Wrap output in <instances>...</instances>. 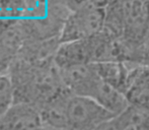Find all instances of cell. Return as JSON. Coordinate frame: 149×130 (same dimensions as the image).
Returning <instances> with one entry per match:
<instances>
[{
    "mask_svg": "<svg viewBox=\"0 0 149 130\" xmlns=\"http://www.w3.org/2000/svg\"><path fill=\"white\" fill-rule=\"evenodd\" d=\"M129 130H130V129H129Z\"/></svg>",
    "mask_w": 149,
    "mask_h": 130,
    "instance_id": "cell-19",
    "label": "cell"
},
{
    "mask_svg": "<svg viewBox=\"0 0 149 130\" xmlns=\"http://www.w3.org/2000/svg\"><path fill=\"white\" fill-rule=\"evenodd\" d=\"M41 130H44V129H43V128H42V129H41Z\"/></svg>",
    "mask_w": 149,
    "mask_h": 130,
    "instance_id": "cell-18",
    "label": "cell"
},
{
    "mask_svg": "<svg viewBox=\"0 0 149 130\" xmlns=\"http://www.w3.org/2000/svg\"><path fill=\"white\" fill-rule=\"evenodd\" d=\"M130 130H149V115L132 126Z\"/></svg>",
    "mask_w": 149,
    "mask_h": 130,
    "instance_id": "cell-16",
    "label": "cell"
},
{
    "mask_svg": "<svg viewBox=\"0 0 149 130\" xmlns=\"http://www.w3.org/2000/svg\"><path fill=\"white\" fill-rule=\"evenodd\" d=\"M88 3H90L89 0H67V4H68V7L71 10V12L87 5Z\"/></svg>",
    "mask_w": 149,
    "mask_h": 130,
    "instance_id": "cell-15",
    "label": "cell"
},
{
    "mask_svg": "<svg viewBox=\"0 0 149 130\" xmlns=\"http://www.w3.org/2000/svg\"><path fill=\"white\" fill-rule=\"evenodd\" d=\"M93 64L102 80L117 87L120 91H124L130 70V67L128 66L127 62L106 61Z\"/></svg>",
    "mask_w": 149,
    "mask_h": 130,
    "instance_id": "cell-11",
    "label": "cell"
},
{
    "mask_svg": "<svg viewBox=\"0 0 149 130\" xmlns=\"http://www.w3.org/2000/svg\"><path fill=\"white\" fill-rule=\"evenodd\" d=\"M44 130H67L65 128H53V127H47V126H43Z\"/></svg>",
    "mask_w": 149,
    "mask_h": 130,
    "instance_id": "cell-17",
    "label": "cell"
},
{
    "mask_svg": "<svg viewBox=\"0 0 149 130\" xmlns=\"http://www.w3.org/2000/svg\"><path fill=\"white\" fill-rule=\"evenodd\" d=\"M71 96L72 94L66 89L40 109L43 126L66 129L67 108Z\"/></svg>",
    "mask_w": 149,
    "mask_h": 130,
    "instance_id": "cell-10",
    "label": "cell"
},
{
    "mask_svg": "<svg viewBox=\"0 0 149 130\" xmlns=\"http://www.w3.org/2000/svg\"><path fill=\"white\" fill-rule=\"evenodd\" d=\"M24 9V0H0V20L15 22L22 20Z\"/></svg>",
    "mask_w": 149,
    "mask_h": 130,
    "instance_id": "cell-13",
    "label": "cell"
},
{
    "mask_svg": "<svg viewBox=\"0 0 149 130\" xmlns=\"http://www.w3.org/2000/svg\"><path fill=\"white\" fill-rule=\"evenodd\" d=\"M54 61L60 69L93 63L92 39L89 38L60 44L54 57Z\"/></svg>",
    "mask_w": 149,
    "mask_h": 130,
    "instance_id": "cell-7",
    "label": "cell"
},
{
    "mask_svg": "<svg viewBox=\"0 0 149 130\" xmlns=\"http://www.w3.org/2000/svg\"><path fill=\"white\" fill-rule=\"evenodd\" d=\"M14 102L12 82L7 74H0V114L5 112Z\"/></svg>",
    "mask_w": 149,
    "mask_h": 130,
    "instance_id": "cell-14",
    "label": "cell"
},
{
    "mask_svg": "<svg viewBox=\"0 0 149 130\" xmlns=\"http://www.w3.org/2000/svg\"><path fill=\"white\" fill-rule=\"evenodd\" d=\"M7 75L13 87V104H30L39 111L66 89L60 68L54 59L43 63H29L15 59Z\"/></svg>",
    "mask_w": 149,
    "mask_h": 130,
    "instance_id": "cell-1",
    "label": "cell"
},
{
    "mask_svg": "<svg viewBox=\"0 0 149 130\" xmlns=\"http://www.w3.org/2000/svg\"><path fill=\"white\" fill-rule=\"evenodd\" d=\"M106 22V9L87 5L72 11L67 17L60 35V43L92 38L102 32Z\"/></svg>",
    "mask_w": 149,
    "mask_h": 130,
    "instance_id": "cell-2",
    "label": "cell"
},
{
    "mask_svg": "<svg viewBox=\"0 0 149 130\" xmlns=\"http://www.w3.org/2000/svg\"><path fill=\"white\" fill-rule=\"evenodd\" d=\"M59 38L50 40H26L15 59L29 63H43L54 59L60 46Z\"/></svg>",
    "mask_w": 149,
    "mask_h": 130,
    "instance_id": "cell-9",
    "label": "cell"
},
{
    "mask_svg": "<svg viewBox=\"0 0 149 130\" xmlns=\"http://www.w3.org/2000/svg\"><path fill=\"white\" fill-rule=\"evenodd\" d=\"M64 85L72 95L91 98L100 77L93 63L60 69Z\"/></svg>",
    "mask_w": 149,
    "mask_h": 130,
    "instance_id": "cell-5",
    "label": "cell"
},
{
    "mask_svg": "<svg viewBox=\"0 0 149 130\" xmlns=\"http://www.w3.org/2000/svg\"><path fill=\"white\" fill-rule=\"evenodd\" d=\"M123 93L130 106L149 114V65L130 66Z\"/></svg>",
    "mask_w": 149,
    "mask_h": 130,
    "instance_id": "cell-4",
    "label": "cell"
},
{
    "mask_svg": "<svg viewBox=\"0 0 149 130\" xmlns=\"http://www.w3.org/2000/svg\"><path fill=\"white\" fill-rule=\"evenodd\" d=\"M148 115L147 113L129 105L125 111L106 120L94 130H129Z\"/></svg>",
    "mask_w": 149,
    "mask_h": 130,
    "instance_id": "cell-12",
    "label": "cell"
},
{
    "mask_svg": "<svg viewBox=\"0 0 149 130\" xmlns=\"http://www.w3.org/2000/svg\"><path fill=\"white\" fill-rule=\"evenodd\" d=\"M41 114L36 107L24 103L12 104L0 114V130H41Z\"/></svg>",
    "mask_w": 149,
    "mask_h": 130,
    "instance_id": "cell-6",
    "label": "cell"
},
{
    "mask_svg": "<svg viewBox=\"0 0 149 130\" xmlns=\"http://www.w3.org/2000/svg\"><path fill=\"white\" fill-rule=\"evenodd\" d=\"M115 116L90 98L72 95L67 108V130H94Z\"/></svg>",
    "mask_w": 149,
    "mask_h": 130,
    "instance_id": "cell-3",
    "label": "cell"
},
{
    "mask_svg": "<svg viewBox=\"0 0 149 130\" xmlns=\"http://www.w3.org/2000/svg\"><path fill=\"white\" fill-rule=\"evenodd\" d=\"M19 20L10 26L0 27V74H7L24 42Z\"/></svg>",
    "mask_w": 149,
    "mask_h": 130,
    "instance_id": "cell-8",
    "label": "cell"
}]
</instances>
